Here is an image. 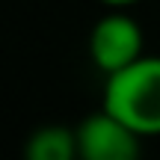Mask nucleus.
I'll list each match as a JSON object with an SVG mask.
<instances>
[{"mask_svg":"<svg viewBox=\"0 0 160 160\" xmlns=\"http://www.w3.org/2000/svg\"><path fill=\"white\" fill-rule=\"evenodd\" d=\"M101 107L139 137H160V57L142 53L131 65L107 74Z\"/></svg>","mask_w":160,"mask_h":160,"instance_id":"obj_1","label":"nucleus"},{"mask_svg":"<svg viewBox=\"0 0 160 160\" xmlns=\"http://www.w3.org/2000/svg\"><path fill=\"white\" fill-rule=\"evenodd\" d=\"M77 160H139V133L107 107L89 113L74 128Z\"/></svg>","mask_w":160,"mask_h":160,"instance_id":"obj_2","label":"nucleus"},{"mask_svg":"<svg viewBox=\"0 0 160 160\" xmlns=\"http://www.w3.org/2000/svg\"><path fill=\"white\" fill-rule=\"evenodd\" d=\"M142 30L125 12H110L92 24L89 33V59L98 71L113 74V71L131 65L142 57Z\"/></svg>","mask_w":160,"mask_h":160,"instance_id":"obj_3","label":"nucleus"},{"mask_svg":"<svg viewBox=\"0 0 160 160\" xmlns=\"http://www.w3.org/2000/svg\"><path fill=\"white\" fill-rule=\"evenodd\" d=\"M21 160H77V131L68 125H39L24 139Z\"/></svg>","mask_w":160,"mask_h":160,"instance_id":"obj_4","label":"nucleus"},{"mask_svg":"<svg viewBox=\"0 0 160 160\" xmlns=\"http://www.w3.org/2000/svg\"><path fill=\"white\" fill-rule=\"evenodd\" d=\"M104 6H113V9H122V6H131V3H139V0H98Z\"/></svg>","mask_w":160,"mask_h":160,"instance_id":"obj_5","label":"nucleus"}]
</instances>
